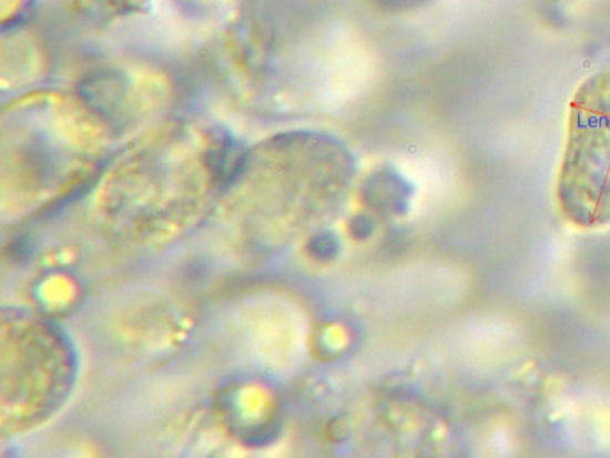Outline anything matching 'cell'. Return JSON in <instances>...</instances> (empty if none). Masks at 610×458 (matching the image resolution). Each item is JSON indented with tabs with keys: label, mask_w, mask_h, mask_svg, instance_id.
<instances>
[{
	"label": "cell",
	"mask_w": 610,
	"mask_h": 458,
	"mask_svg": "<svg viewBox=\"0 0 610 458\" xmlns=\"http://www.w3.org/2000/svg\"><path fill=\"white\" fill-rule=\"evenodd\" d=\"M2 434L20 436L51 421L74 393L79 358L72 338L45 315L2 311Z\"/></svg>",
	"instance_id": "cell-1"
},
{
	"label": "cell",
	"mask_w": 610,
	"mask_h": 458,
	"mask_svg": "<svg viewBox=\"0 0 610 458\" xmlns=\"http://www.w3.org/2000/svg\"><path fill=\"white\" fill-rule=\"evenodd\" d=\"M559 197L575 223H610V70L589 79L575 99Z\"/></svg>",
	"instance_id": "cell-2"
}]
</instances>
